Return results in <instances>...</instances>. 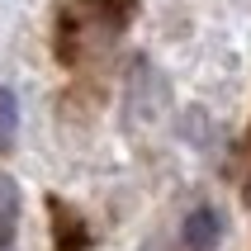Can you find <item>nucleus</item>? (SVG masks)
Instances as JSON below:
<instances>
[{
	"label": "nucleus",
	"mask_w": 251,
	"mask_h": 251,
	"mask_svg": "<svg viewBox=\"0 0 251 251\" xmlns=\"http://www.w3.org/2000/svg\"><path fill=\"white\" fill-rule=\"evenodd\" d=\"M52 232H57V251H85V227H81V218L71 209H62V204H52Z\"/></svg>",
	"instance_id": "3"
},
{
	"label": "nucleus",
	"mask_w": 251,
	"mask_h": 251,
	"mask_svg": "<svg viewBox=\"0 0 251 251\" xmlns=\"http://www.w3.org/2000/svg\"><path fill=\"white\" fill-rule=\"evenodd\" d=\"M14 133H19V100L10 90H0V152L14 142Z\"/></svg>",
	"instance_id": "4"
},
{
	"label": "nucleus",
	"mask_w": 251,
	"mask_h": 251,
	"mask_svg": "<svg viewBox=\"0 0 251 251\" xmlns=\"http://www.w3.org/2000/svg\"><path fill=\"white\" fill-rule=\"evenodd\" d=\"M180 237H185L190 251H213V242L223 237V218H218V209H195L180 223Z\"/></svg>",
	"instance_id": "1"
},
{
	"label": "nucleus",
	"mask_w": 251,
	"mask_h": 251,
	"mask_svg": "<svg viewBox=\"0 0 251 251\" xmlns=\"http://www.w3.org/2000/svg\"><path fill=\"white\" fill-rule=\"evenodd\" d=\"M14 227H19V185L0 171V251L14 242Z\"/></svg>",
	"instance_id": "2"
}]
</instances>
